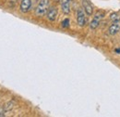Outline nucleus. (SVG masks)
<instances>
[{
    "mask_svg": "<svg viewBox=\"0 0 120 117\" xmlns=\"http://www.w3.org/2000/svg\"><path fill=\"white\" fill-rule=\"evenodd\" d=\"M5 110H4V108H0V116H4L5 115Z\"/></svg>",
    "mask_w": 120,
    "mask_h": 117,
    "instance_id": "9b49d317",
    "label": "nucleus"
},
{
    "mask_svg": "<svg viewBox=\"0 0 120 117\" xmlns=\"http://www.w3.org/2000/svg\"><path fill=\"white\" fill-rule=\"evenodd\" d=\"M49 8H50V0H40L35 8V15L37 17L45 16L46 15V12Z\"/></svg>",
    "mask_w": 120,
    "mask_h": 117,
    "instance_id": "f257e3e1",
    "label": "nucleus"
},
{
    "mask_svg": "<svg viewBox=\"0 0 120 117\" xmlns=\"http://www.w3.org/2000/svg\"><path fill=\"white\" fill-rule=\"evenodd\" d=\"M116 53H117V54H120V48H116Z\"/></svg>",
    "mask_w": 120,
    "mask_h": 117,
    "instance_id": "f8f14e48",
    "label": "nucleus"
},
{
    "mask_svg": "<svg viewBox=\"0 0 120 117\" xmlns=\"http://www.w3.org/2000/svg\"><path fill=\"white\" fill-rule=\"evenodd\" d=\"M81 4H82V7H83V9L85 11V13L87 15H92L93 13V7L91 5L89 0H81Z\"/></svg>",
    "mask_w": 120,
    "mask_h": 117,
    "instance_id": "423d86ee",
    "label": "nucleus"
},
{
    "mask_svg": "<svg viewBox=\"0 0 120 117\" xmlns=\"http://www.w3.org/2000/svg\"><path fill=\"white\" fill-rule=\"evenodd\" d=\"M61 24H62V27H63V28H68L69 25H70V21H69V19L66 18V19L62 21Z\"/></svg>",
    "mask_w": 120,
    "mask_h": 117,
    "instance_id": "9d476101",
    "label": "nucleus"
},
{
    "mask_svg": "<svg viewBox=\"0 0 120 117\" xmlns=\"http://www.w3.org/2000/svg\"><path fill=\"white\" fill-rule=\"evenodd\" d=\"M70 0H61V9L64 14L68 15L70 13Z\"/></svg>",
    "mask_w": 120,
    "mask_h": 117,
    "instance_id": "6e6552de",
    "label": "nucleus"
},
{
    "mask_svg": "<svg viewBox=\"0 0 120 117\" xmlns=\"http://www.w3.org/2000/svg\"><path fill=\"white\" fill-rule=\"evenodd\" d=\"M110 20L114 22V21H120V16L117 13H113L110 16Z\"/></svg>",
    "mask_w": 120,
    "mask_h": 117,
    "instance_id": "1a4fd4ad",
    "label": "nucleus"
},
{
    "mask_svg": "<svg viewBox=\"0 0 120 117\" xmlns=\"http://www.w3.org/2000/svg\"><path fill=\"white\" fill-rule=\"evenodd\" d=\"M31 8V0H21L19 5V10L22 13L29 12Z\"/></svg>",
    "mask_w": 120,
    "mask_h": 117,
    "instance_id": "39448f33",
    "label": "nucleus"
},
{
    "mask_svg": "<svg viewBox=\"0 0 120 117\" xmlns=\"http://www.w3.org/2000/svg\"><path fill=\"white\" fill-rule=\"evenodd\" d=\"M70 1H72V0H70Z\"/></svg>",
    "mask_w": 120,
    "mask_h": 117,
    "instance_id": "4468645a",
    "label": "nucleus"
},
{
    "mask_svg": "<svg viewBox=\"0 0 120 117\" xmlns=\"http://www.w3.org/2000/svg\"><path fill=\"white\" fill-rule=\"evenodd\" d=\"M58 14V10H57V8L53 6V7H50L46 12V18L49 21H55L56 20V17Z\"/></svg>",
    "mask_w": 120,
    "mask_h": 117,
    "instance_id": "20e7f679",
    "label": "nucleus"
},
{
    "mask_svg": "<svg viewBox=\"0 0 120 117\" xmlns=\"http://www.w3.org/2000/svg\"><path fill=\"white\" fill-rule=\"evenodd\" d=\"M105 17V13L104 12H101V11H98L96 12L94 16H93V19L91 20L90 23V30H95L99 25H100V22L101 21L104 19Z\"/></svg>",
    "mask_w": 120,
    "mask_h": 117,
    "instance_id": "f03ea898",
    "label": "nucleus"
},
{
    "mask_svg": "<svg viewBox=\"0 0 120 117\" xmlns=\"http://www.w3.org/2000/svg\"><path fill=\"white\" fill-rule=\"evenodd\" d=\"M55 1H56V2H60L61 0H55Z\"/></svg>",
    "mask_w": 120,
    "mask_h": 117,
    "instance_id": "ddd939ff",
    "label": "nucleus"
},
{
    "mask_svg": "<svg viewBox=\"0 0 120 117\" xmlns=\"http://www.w3.org/2000/svg\"><path fill=\"white\" fill-rule=\"evenodd\" d=\"M120 31V21H114L109 29H108V32H109V34L111 35H115L116 33H118V32Z\"/></svg>",
    "mask_w": 120,
    "mask_h": 117,
    "instance_id": "0eeeda50",
    "label": "nucleus"
},
{
    "mask_svg": "<svg viewBox=\"0 0 120 117\" xmlns=\"http://www.w3.org/2000/svg\"><path fill=\"white\" fill-rule=\"evenodd\" d=\"M86 21L87 20H86V14H85L84 9L79 8L77 10V22H78V25L80 26V27L85 26Z\"/></svg>",
    "mask_w": 120,
    "mask_h": 117,
    "instance_id": "7ed1b4c3",
    "label": "nucleus"
}]
</instances>
